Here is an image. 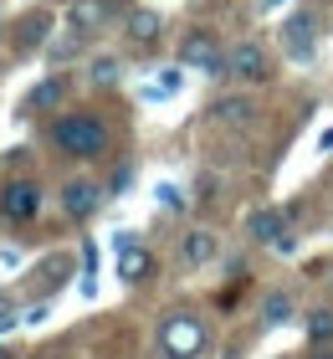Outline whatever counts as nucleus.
I'll use <instances>...</instances> for the list:
<instances>
[{"mask_svg": "<svg viewBox=\"0 0 333 359\" xmlns=\"http://www.w3.org/2000/svg\"><path fill=\"white\" fill-rule=\"evenodd\" d=\"M215 118L231 123V128H252L257 113H252V103H246V97H221V103H215Z\"/></svg>", "mask_w": 333, "mask_h": 359, "instance_id": "nucleus-13", "label": "nucleus"}, {"mask_svg": "<svg viewBox=\"0 0 333 359\" xmlns=\"http://www.w3.org/2000/svg\"><path fill=\"white\" fill-rule=\"evenodd\" d=\"M308 359H333V344H313V349H308Z\"/></svg>", "mask_w": 333, "mask_h": 359, "instance_id": "nucleus-18", "label": "nucleus"}, {"mask_svg": "<svg viewBox=\"0 0 333 359\" xmlns=\"http://www.w3.org/2000/svg\"><path fill=\"white\" fill-rule=\"evenodd\" d=\"M179 67H195V72H226V46L210 26H190L179 36Z\"/></svg>", "mask_w": 333, "mask_h": 359, "instance_id": "nucleus-4", "label": "nucleus"}, {"mask_svg": "<svg viewBox=\"0 0 333 359\" xmlns=\"http://www.w3.org/2000/svg\"><path fill=\"white\" fill-rule=\"evenodd\" d=\"M88 77H93L97 88H113V83L123 77V72H118V57H93V62H88Z\"/></svg>", "mask_w": 333, "mask_h": 359, "instance_id": "nucleus-17", "label": "nucleus"}, {"mask_svg": "<svg viewBox=\"0 0 333 359\" xmlns=\"http://www.w3.org/2000/svg\"><path fill=\"white\" fill-rule=\"evenodd\" d=\"M62 93H67V83H62V77H46L41 88H31V97H26V113H46L52 103H62Z\"/></svg>", "mask_w": 333, "mask_h": 359, "instance_id": "nucleus-14", "label": "nucleus"}, {"mask_svg": "<svg viewBox=\"0 0 333 359\" xmlns=\"http://www.w3.org/2000/svg\"><path fill=\"white\" fill-rule=\"evenodd\" d=\"M46 144H52L57 154L67 159H77V165H93V159H103L113 149V134H108V123L97 118V113H62V118L46 123Z\"/></svg>", "mask_w": 333, "mask_h": 359, "instance_id": "nucleus-1", "label": "nucleus"}, {"mask_svg": "<svg viewBox=\"0 0 333 359\" xmlns=\"http://www.w3.org/2000/svg\"><path fill=\"white\" fill-rule=\"evenodd\" d=\"M46 31H52V21H46L41 11H31L26 21H15V52H21V57H26V52H36V46L46 41Z\"/></svg>", "mask_w": 333, "mask_h": 359, "instance_id": "nucleus-10", "label": "nucleus"}, {"mask_svg": "<svg viewBox=\"0 0 333 359\" xmlns=\"http://www.w3.org/2000/svg\"><path fill=\"white\" fill-rule=\"evenodd\" d=\"M0 359H21V349H11V344H0Z\"/></svg>", "mask_w": 333, "mask_h": 359, "instance_id": "nucleus-19", "label": "nucleus"}, {"mask_svg": "<svg viewBox=\"0 0 333 359\" xmlns=\"http://www.w3.org/2000/svg\"><path fill=\"white\" fill-rule=\"evenodd\" d=\"M246 231H252V241H261V247H287V216H282L277 205H261L252 210V221H246Z\"/></svg>", "mask_w": 333, "mask_h": 359, "instance_id": "nucleus-7", "label": "nucleus"}, {"mask_svg": "<svg viewBox=\"0 0 333 359\" xmlns=\"http://www.w3.org/2000/svg\"><path fill=\"white\" fill-rule=\"evenodd\" d=\"M215 257V231H185V241H179V262L185 267H205Z\"/></svg>", "mask_w": 333, "mask_h": 359, "instance_id": "nucleus-9", "label": "nucleus"}, {"mask_svg": "<svg viewBox=\"0 0 333 359\" xmlns=\"http://www.w3.org/2000/svg\"><path fill=\"white\" fill-rule=\"evenodd\" d=\"M261 318L272 323V329H277V323H292V292L272 287V292H266V303H261Z\"/></svg>", "mask_w": 333, "mask_h": 359, "instance_id": "nucleus-15", "label": "nucleus"}, {"mask_svg": "<svg viewBox=\"0 0 333 359\" xmlns=\"http://www.w3.org/2000/svg\"><path fill=\"white\" fill-rule=\"evenodd\" d=\"M113 15V6L108 0H72V6H67V26L77 31V36H88V31H97Z\"/></svg>", "mask_w": 333, "mask_h": 359, "instance_id": "nucleus-8", "label": "nucleus"}, {"mask_svg": "<svg viewBox=\"0 0 333 359\" xmlns=\"http://www.w3.org/2000/svg\"><path fill=\"white\" fill-rule=\"evenodd\" d=\"M159 26H164L159 11H128V26H123V31H128V41L154 46V41H159Z\"/></svg>", "mask_w": 333, "mask_h": 359, "instance_id": "nucleus-11", "label": "nucleus"}, {"mask_svg": "<svg viewBox=\"0 0 333 359\" xmlns=\"http://www.w3.org/2000/svg\"><path fill=\"white\" fill-rule=\"evenodd\" d=\"M226 77L231 83H241V88H257L272 77V57H266V46L261 41H236L226 52Z\"/></svg>", "mask_w": 333, "mask_h": 359, "instance_id": "nucleus-5", "label": "nucleus"}, {"mask_svg": "<svg viewBox=\"0 0 333 359\" xmlns=\"http://www.w3.org/2000/svg\"><path fill=\"white\" fill-rule=\"evenodd\" d=\"M118 272H123V283H149V277L159 272V262H154V252L128 247V252H123V262H118Z\"/></svg>", "mask_w": 333, "mask_h": 359, "instance_id": "nucleus-12", "label": "nucleus"}, {"mask_svg": "<svg viewBox=\"0 0 333 359\" xmlns=\"http://www.w3.org/2000/svg\"><path fill=\"white\" fill-rule=\"evenodd\" d=\"M41 201H46V190L31 175H6V185H0V216H6L11 226L36 221L41 216Z\"/></svg>", "mask_w": 333, "mask_h": 359, "instance_id": "nucleus-3", "label": "nucleus"}, {"mask_svg": "<svg viewBox=\"0 0 333 359\" xmlns=\"http://www.w3.org/2000/svg\"><path fill=\"white\" fill-rule=\"evenodd\" d=\"M97 205H103V185L97 180H67L62 185V216L67 221H88Z\"/></svg>", "mask_w": 333, "mask_h": 359, "instance_id": "nucleus-6", "label": "nucleus"}, {"mask_svg": "<svg viewBox=\"0 0 333 359\" xmlns=\"http://www.w3.org/2000/svg\"><path fill=\"white\" fill-rule=\"evenodd\" d=\"M159 354L164 359H200L205 354V323H200L195 313H170L159 323Z\"/></svg>", "mask_w": 333, "mask_h": 359, "instance_id": "nucleus-2", "label": "nucleus"}, {"mask_svg": "<svg viewBox=\"0 0 333 359\" xmlns=\"http://www.w3.org/2000/svg\"><path fill=\"white\" fill-rule=\"evenodd\" d=\"M308 344H333V308H313L308 313Z\"/></svg>", "mask_w": 333, "mask_h": 359, "instance_id": "nucleus-16", "label": "nucleus"}]
</instances>
